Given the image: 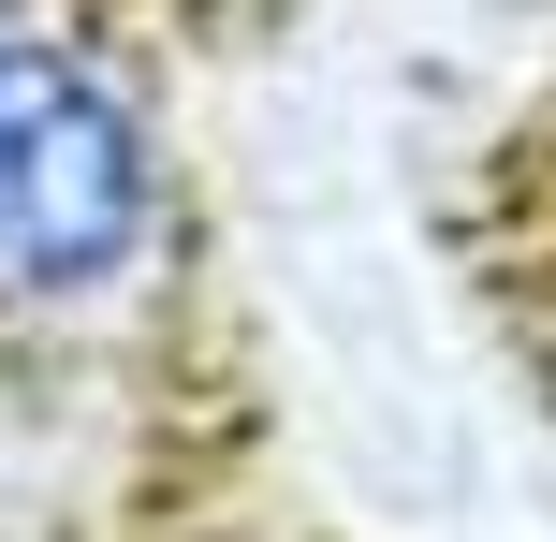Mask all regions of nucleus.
I'll return each instance as SVG.
<instances>
[{
    "label": "nucleus",
    "mask_w": 556,
    "mask_h": 542,
    "mask_svg": "<svg viewBox=\"0 0 556 542\" xmlns=\"http://www.w3.org/2000/svg\"><path fill=\"white\" fill-rule=\"evenodd\" d=\"M191 264V133L117 0H0V352H103Z\"/></svg>",
    "instance_id": "1"
}]
</instances>
